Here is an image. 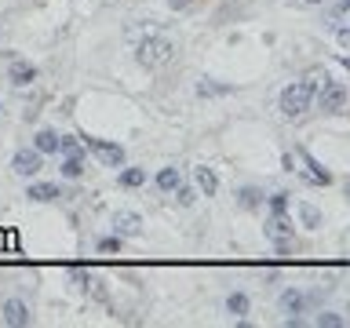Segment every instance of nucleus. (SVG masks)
Masks as SVG:
<instances>
[{"label":"nucleus","mask_w":350,"mask_h":328,"mask_svg":"<svg viewBox=\"0 0 350 328\" xmlns=\"http://www.w3.org/2000/svg\"><path fill=\"white\" fill-rule=\"evenodd\" d=\"M314 92H317V77H303V81L288 84L281 92V117L284 120H299L314 109Z\"/></svg>","instance_id":"nucleus-1"},{"label":"nucleus","mask_w":350,"mask_h":328,"mask_svg":"<svg viewBox=\"0 0 350 328\" xmlns=\"http://www.w3.org/2000/svg\"><path fill=\"white\" fill-rule=\"evenodd\" d=\"M135 59L142 70H161V66H168L175 59V44L168 37H161V33H153V37H142L139 48H135Z\"/></svg>","instance_id":"nucleus-2"},{"label":"nucleus","mask_w":350,"mask_h":328,"mask_svg":"<svg viewBox=\"0 0 350 328\" xmlns=\"http://www.w3.org/2000/svg\"><path fill=\"white\" fill-rule=\"evenodd\" d=\"M314 106L328 117L347 113V84L343 81H328L325 77V84H317V92H314Z\"/></svg>","instance_id":"nucleus-3"},{"label":"nucleus","mask_w":350,"mask_h":328,"mask_svg":"<svg viewBox=\"0 0 350 328\" xmlns=\"http://www.w3.org/2000/svg\"><path fill=\"white\" fill-rule=\"evenodd\" d=\"M77 139H81V146H84V150H92L95 157L106 164V168H120V164H124V146H120V142L95 139V135H77Z\"/></svg>","instance_id":"nucleus-4"},{"label":"nucleus","mask_w":350,"mask_h":328,"mask_svg":"<svg viewBox=\"0 0 350 328\" xmlns=\"http://www.w3.org/2000/svg\"><path fill=\"white\" fill-rule=\"evenodd\" d=\"M281 314H284V325H303V314H306V292L303 288H284L281 292Z\"/></svg>","instance_id":"nucleus-5"},{"label":"nucleus","mask_w":350,"mask_h":328,"mask_svg":"<svg viewBox=\"0 0 350 328\" xmlns=\"http://www.w3.org/2000/svg\"><path fill=\"white\" fill-rule=\"evenodd\" d=\"M0 317H4V325H11V328H29L33 325V306L26 299H18V295H11V299H4V306H0Z\"/></svg>","instance_id":"nucleus-6"},{"label":"nucleus","mask_w":350,"mask_h":328,"mask_svg":"<svg viewBox=\"0 0 350 328\" xmlns=\"http://www.w3.org/2000/svg\"><path fill=\"white\" fill-rule=\"evenodd\" d=\"M11 168H15V175H22V179H33V175L44 168V153H37L33 146L18 150L15 157H11Z\"/></svg>","instance_id":"nucleus-7"},{"label":"nucleus","mask_w":350,"mask_h":328,"mask_svg":"<svg viewBox=\"0 0 350 328\" xmlns=\"http://www.w3.org/2000/svg\"><path fill=\"white\" fill-rule=\"evenodd\" d=\"M299 157H303V164H306V172H299L306 182H314V186H328V182H332V172H328L325 164L314 157V153H306V150L299 146Z\"/></svg>","instance_id":"nucleus-8"},{"label":"nucleus","mask_w":350,"mask_h":328,"mask_svg":"<svg viewBox=\"0 0 350 328\" xmlns=\"http://www.w3.org/2000/svg\"><path fill=\"white\" fill-rule=\"evenodd\" d=\"M37 66L33 62H26V59H11V66H8V81L15 84V87H29V84H37Z\"/></svg>","instance_id":"nucleus-9"},{"label":"nucleus","mask_w":350,"mask_h":328,"mask_svg":"<svg viewBox=\"0 0 350 328\" xmlns=\"http://www.w3.org/2000/svg\"><path fill=\"white\" fill-rule=\"evenodd\" d=\"M267 237H270V241H295V226H292L288 212L267 215Z\"/></svg>","instance_id":"nucleus-10"},{"label":"nucleus","mask_w":350,"mask_h":328,"mask_svg":"<svg viewBox=\"0 0 350 328\" xmlns=\"http://www.w3.org/2000/svg\"><path fill=\"white\" fill-rule=\"evenodd\" d=\"M113 234L124 241V237H139L142 234V219L135 212H117L113 215Z\"/></svg>","instance_id":"nucleus-11"},{"label":"nucleus","mask_w":350,"mask_h":328,"mask_svg":"<svg viewBox=\"0 0 350 328\" xmlns=\"http://www.w3.org/2000/svg\"><path fill=\"white\" fill-rule=\"evenodd\" d=\"M193 179H197V193H201V197H215V193H219V175H215V168L197 164V168H193Z\"/></svg>","instance_id":"nucleus-12"},{"label":"nucleus","mask_w":350,"mask_h":328,"mask_svg":"<svg viewBox=\"0 0 350 328\" xmlns=\"http://www.w3.org/2000/svg\"><path fill=\"white\" fill-rule=\"evenodd\" d=\"M295 215H299V226L303 230H321L325 226V212H321V208H314L310 201L295 204Z\"/></svg>","instance_id":"nucleus-13"},{"label":"nucleus","mask_w":350,"mask_h":328,"mask_svg":"<svg viewBox=\"0 0 350 328\" xmlns=\"http://www.w3.org/2000/svg\"><path fill=\"white\" fill-rule=\"evenodd\" d=\"M234 201H237V208H245V212H256V208L267 201V193H262L259 186H237V190H234Z\"/></svg>","instance_id":"nucleus-14"},{"label":"nucleus","mask_w":350,"mask_h":328,"mask_svg":"<svg viewBox=\"0 0 350 328\" xmlns=\"http://www.w3.org/2000/svg\"><path fill=\"white\" fill-rule=\"evenodd\" d=\"M29 201H37V204H51V201H59L62 190L55 182H29V190H26Z\"/></svg>","instance_id":"nucleus-15"},{"label":"nucleus","mask_w":350,"mask_h":328,"mask_svg":"<svg viewBox=\"0 0 350 328\" xmlns=\"http://www.w3.org/2000/svg\"><path fill=\"white\" fill-rule=\"evenodd\" d=\"M248 310H252V299L245 292H230L226 295V314L234 317V321H248Z\"/></svg>","instance_id":"nucleus-16"},{"label":"nucleus","mask_w":350,"mask_h":328,"mask_svg":"<svg viewBox=\"0 0 350 328\" xmlns=\"http://www.w3.org/2000/svg\"><path fill=\"white\" fill-rule=\"evenodd\" d=\"M33 150L44 153V157H48V153H59V131H55V128H40L37 135H33Z\"/></svg>","instance_id":"nucleus-17"},{"label":"nucleus","mask_w":350,"mask_h":328,"mask_svg":"<svg viewBox=\"0 0 350 328\" xmlns=\"http://www.w3.org/2000/svg\"><path fill=\"white\" fill-rule=\"evenodd\" d=\"M59 172H62V179H81L84 175V153H62V164H59Z\"/></svg>","instance_id":"nucleus-18"},{"label":"nucleus","mask_w":350,"mask_h":328,"mask_svg":"<svg viewBox=\"0 0 350 328\" xmlns=\"http://www.w3.org/2000/svg\"><path fill=\"white\" fill-rule=\"evenodd\" d=\"M117 182L124 186V190H139V186L146 182V168H124V164H120V168H117Z\"/></svg>","instance_id":"nucleus-19"},{"label":"nucleus","mask_w":350,"mask_h":328,"mask_svg":"<svg viewBox=\"0 0 350 328\" xmlns=\"http://www.w3.org/2000/svg\"><path fill=\"white\" fill-rule=\"evenodd\" d=\"M179 182H183L179 164H168V168H161V172H157V190H161V193H172Z\"/></svg>","instance_id":"nucleus-20"},{"label":"nucleus","mask_w":350,"mask_h":328,"mask_svg":"<svg viewBox=\"0 0 350 328\" xmlns=\"http://www.w3.org/2000/svg\"><path fill=\"white\" fill-rule=\"evenodd\" d=\"M172 197H175V204H179V208H193L197 204V190H193V186H186V182L175 186Z\"/></svg>","instance_id":"nucleus-21"},{"label":"nucleus","mask_w":350,"mask_h":328,"mask_svg":"<svg viewBox=\"0 0 350 328\" xmlns=\"http://www.w3.org/2000/svg\"><path fill=\"white\" fill-rule=\"evenodd\" d=\"M262 204H267L270 215H281V212H288V193H284V190H281V193H270Z\"/></svg>","instance_id":"nucleus-22"},{"label":"nucleus","mask_w":350,"mask_h":328,"mask_svg":"<svg viewBox=\"0 0 350 328\" xmlns=\"http://www.w3.org/2000/svg\"><path fill=\"white\" fill-rule=\"evenodd\" d=\"M226 92H234V87H230V84H215V81H208V77L197 84V95H201V98H208V95H226Z\"/></svg>","instance_id":"nucleus-23"},{"label":"nucleus","mask_w":350,"mask_h":328,"mask_svg":"<svg viewBox=\"0 0 350 328\" xmlns=\"http://www.w3.org/2000/svg\"><path fill=\"white\" fill-rule=\"evenodd\" d=\"M314 325H317V328H343V317L332 314V310H321V314L314 317Z\"/></svg>","instance_id":"nucleus-24"},{"label":"nucleus","mask_w":350,"mask_h":328,"mask_svg":"<svg viewBox=\"0 0 350 328\" xmlns=\"http://www.w3.org/2000/svg\"><path fill=\"white\" fill-rule=\"evenodd\" d=\"M70 281H73L81 292H88V284H92V270H84V266H73V270H70Z\"/></svg>","instance_id":"nucleus-25"},{"label":"nucleus","mask_w":350,"mask_h":328,"mask_svg":"<svg viewBox=\"0 0 350 328\" xmlns=\"http://www.w3.org/2000/svg\"><path fill=\"white\" fill-rule=\"evenodd\" d=\"M59 153H84V146L73 135H59Z\"/></svg>","instance_id":"nucleus-26"},{"label":"nucleus","mask_w":350,"mask_h":328,"mask_svg":"<svg viewBox=\"0 0 350 328\" xmlns=\"http://www.w3.org/2000/svg\"><path fill=\"white\" fill-rule=\"evenodd\" d=\"M98 251H120V237H98Z\"/></svg>","instance_id":"nucleus-27"},{"label":"nucleus","mask_w":350,"mask_h":328,"mask_svg":"<svg viewBox=\"0 0 350 328\" xmlns=\"http://www.w3.org/2000/svg\"><path fill=\"white\" fill-rule=\"evenodd\" d=\"M164 4H168L172 11H190V8L197 4V0H164Z\"/></svg>","instance_id":"nucleus-28"},{"label":"nucleus","mask_w":350,"mask_h":328,"mask_svg":"<svg viewBox=\"0 0 350 328\" xmlns=\"http://www.w3.org/2000/svg\"><path fill=\"white\" fill-rule=\"evenodd\" d=\"M303 4H310V8H321V4H328V0H303Z\"/></svg>","instance_id":"nucleus-29"},{"label":"nucleus","mask_w":350,"mask_h":328,"mask_svg":"<svg viewBox=\"0 0 350 328\" xmlns=\"http://www.w3.org/2000/svg\"><path fill=\"white\" fill-rule=\"evenodd\" d=\"M0 40H4V29H0Z\"/></svg>","instance_id":"nucleus-30"},{"label":"nucleus","mask_w":350,"mask_h":328,"mask_svg":"<svg viewBox=\"0 0 350 328\" xmlns=\"http://www.w3.org/2000/svg\"><path fill=\"white\" fill-rule=\"evenodd\" d=\"M0 113H4V106H0Z\"/></svg>","instance_id":"nucleus-31"}]
</instances>
